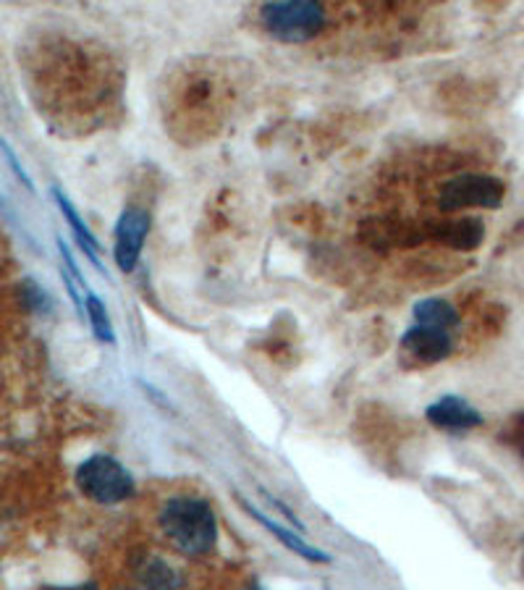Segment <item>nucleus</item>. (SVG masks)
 <instances>
[{
	"label": "nucleus",
	"mask_w": 524,
	"mask_h": 590,
	"mask_svg": "<svg viewBox=\"0 0 524 590\" xmlns=\"http://www.w3.org/2000/svg\"><path fill=\"white\" fill-rule=\"evenodd\" d=\"M50 590H95V586H80V588H50Z\"/></svg>",
	"instance_id": "obj_17"
},
{
	"label": "nucleus",
	"mask_w": 524,
	"mask_h": 590,
	"mask_svg": "<svg viewBox=\"0 0 524 590\" xmlns=\"http://www.w3.org/2000/svg\"><path fill=\"white\" fill-rule=\"evenodd\" d=\"M150 226V213L142 210V207H126V210L121 213L119 224H115L113 244V261L119 265L121 274H134V270H137Z\"/></svg>",
	"instance_id": "obj_5"
},
{
	"label": "nucleus",
	"mask_w": 524,
	"mask_h": 590,
	"mask_svg": "<svg viewBox=\"0 0 524 590\" xmlns=\"http://www.w3.org/2000/svg\"><path fill=\"white\" fill-rule=\"evenodd\" d=\"M160 528L168 541L186 556H205L218 543L216 511L203 498L176 496L160 511Z\"/></svg>",
	"instance_id": "obj_1"
},
{
	"label": "nucleus",
	"mask_w": 524,
	"mask_h": 590,
	"mask_svg": "<svg viewBox=\"0 0 524 590\" xmlns=\"http://www.w3.org/2000/svg\"><path fill=\"white\" fill-rule=\"evenodd\" d=\"M454 349V339L449 330L430 328V326H414L401 336V352L406 358L419 362V365H436V362L446 360Z\"/></svg>",
	"instance_id": "obj_6"
},
{
	"label": "nucleus",
	"mask_w": 524,
	"mask_h": 590,
	"mask_svg": "<svg viewBox=\"0 0 524 590\" xmlns=\"http://www.w3.org/2000/svg\"><path fill=\"white\" fill-rule=\"evenodd\" d=\"M239 502H242L244 511H247V515L252 517V520H257V522H260L263 528L268 530L270 535H276L278 541H281L283 546H287L289 551H294V554H300V556H304V559H307V562H315V564H328V562H331V556H328L326 551H320V549L309 546V543L304 541L302 535H296L294 530L283 528L281 522H273V520H270V517H265L263 511H257L255 507H252V504L247 502V498H242V496H239Z\"/></svg>",
	"instance_id": "obj_8"
},
{
	"label": "nucleus",
	"mask_w": 524,
	"mask_h": 590,
	"mask_svg": "<svg viewBox=\"0 0 524 590\" xmlns=\"http://www.w3.org/2000/svg\"><path fill=\"white\" fill-rule=\"evenodd\" d=\"M260 22L276 40L307 43L326 27V11L313 0H287V3L263 5Z\"/></svg>",
	"instance_id": "obj_2"
},
{
	"label": "nucleus",
	"mask_w": 524,
	"mask_h": 590,
	"mask_svg": "<svg viewBox=\"0 0 524 590\" xmlns=\"http://www.w3.org/2000/svg\"><path fill=\"white\" fill-rule=\"evenodd\" d=\"M0 153H3V158H5V160H9V166H11V171H14V177H16L19 181H22V184H24V186H27V190H29V192H35V181H32V179H29V173H27V171H24V166H22V164H19L16 153H14V150H11V145H9V142H5L3 137H0Z\"/></svg>",
	"instance_id": "obj_15"
},
{
	"label": "nucleus",
	"mask_w": 524,
	"mask_h": 590,
	"mask_svg": "<svg viewBox=\"0 0 524 590\" xmlns=\"http://www.w3.org/2000/svg\"><path fill=\"white\" fill-rule=\"evenodd\" d=\"M514 444L520 446V451L524 454V425L520 428V433H516V436H514Z\"/></svg>",
	"instance_id": "obj_16"
},
{
	"label": "nucleus",
	"mask_w": 524,
	"mask_h": 590,
	"mask_svg": "<svg viewBox=\"0 0 524 590\" xmlns=\"http://www.w3.org/2000/svg\"><path fill=\"white\" fill-rule=\"evenodd\" d=\"M414 317H417L419 326L451 330L459 326V313L454 304L446 300H423L414 304Z\"/></svg>",
	"instance_id": "obj_11"
},
{
	"label": "nucleus",
	"mask_w": 524,
	"mask_h": 590,
	"mask_svg": "<svg viewBox=\"0 0 524 590\" xmlns=\"http://www.w3.org/2000/svg\"><path fill=\"white\" fill-rule=\"evenodd\" d=\"M503 184L496 177H488V173H462V177L451 179L449 184L443 186L441 205L443 213H456L464 210V207H488L493 210L503 203Z\"/></svg>",
	"instance_id": "obj_4"
},
{
	"label": "nucleus",
	"mask_w": 524,
	"mask_h": 590,
	"mask_svg": "<svg viewBox=\"0 0 524 590\" xmlns=\"http://www.w3.org/2000/svg\"><path fill=\"white\" fill-rule=\"evenodd\" d=\"M247 590H260V588H247Z\"/></svg>",
	"instance_id": "obj_18"
},
{
	"label": "nucleus",
	"mask_w": 524,
	"mask_h": 590,
	"mask_svg": "<svg viewBox=\"0 0 524 590\" xmlns=\"http://www.w3.org/2000/svg\"><path fill=\"white\" fill-rule=\"evenodd\" d=\"M22 300L32 313H50V310H53V302H50L48 291H45L37 281H32V278H27V281L22 284Z\"/></svg>",
	"instance_id": "obj_14"
},
{
	"label": "nucleus",
	"mask_w": 524,
	"mask_h": 590,
	"mask_svg": "<svg viewBox=\"0 0 524 590\" xmlns=\"http://www.w3.org/2000/svg\"><path fill=\"white\" fill-rule=\"evenodd\" d=\"M84 313H87L89 326H93L97 339L102 344H115V330L111 317H108V308L95 291H87V294H84Z\"/></svg>",
	"instance_id": "obj_13"
},
{
	"label": "nucleus",
	"mask_w": 524,
	"mask_h": 590,
	"mask_svg": "<svg viewBox=\"0 0 524 590\" xmlns=\"http://www.w3.org/2000/svg\"><path fill=\"white\" fill-rule=\"evenodd\" d=\"M428 420L436 428H446V431H467V428H477L483 423V414L470 405V401L459 397H443L425 410Z\"/></svg>",
	"instance_id": "obj_7"
},
{
	"label": "nucleus",
	"mask_w": 524,
	"mask_h": 590,
	"mask_svg": "<svg viewBox=\"0 0 524 590\" xmlns=\"http://www.w3.org/2000/svg\"><path fill=\"white\" fill-rule=\"evenodd\" d=\"M76 485L84 496L97 504H108V507L126 502L137 491L132 472L108 454H95V457L84 459L76 470Z\"/></svg>",
	"instance_id": "obj_3"
},
{
	"label": "nucleus",
	"mask_w": 524,
	"mask_h": 590,
	"mask_svg": "<svg viewBox=\"0 0 524 590\" xmlns=\"http://www.w3.org/2000/svg\"><path fill=\"white\" fill-rule=\"evenodd\" d=\"M139 590H181V577L160 556H147L137 567Z\"/></svg>",
	"instance_id": "obj_10"
},
{
	"label": "nucleus",
	"mask_w": 524,
	"mask_h": 590,
	"mask_svg": "<svg viewBox=\"0 0 524 590\" xmlns=\"http://www.w3.org/2000/svg\"><path fill=\"white\" fill-rule=\"evenodd\" d=\"M50 192H53V200H56L58 210H61L63 218H66L69 229L74 231V239H76V242H80V248L84 250V255H87L89 261H93V265H95L97 270H102V274H106V268H102V261H100V242H97V237L93 233V229H89V226L84 224V218L80 216V210H76L74 203H71V200L61 190H58V186H53V190H50Z\"/></svg>",
	"instance_id": "obj_9"
},
{
	"label": "nucleus",
	"mask_w": 524,
	"mask_h": 590,
	"mask_svg": "<svg viewBox=\"0 0 524 590\" xmlns=\"http://www.w3.org/2000/svg\"><path fill=\"white\" fill-rule=\"evenodd\" d=\"M483 233H485L483 220L462 218V220H454V224L443 226L441 239L456 250H475L477 244L483 242Z\"/></svg>",
	"instance_id": "obj_12"
}]
</instances>
